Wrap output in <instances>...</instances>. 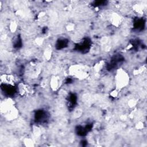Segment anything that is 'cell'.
Masks as SVG:
<instances>
[{
  "label": "cell",
  "instance_id": "obj_1",
  "mask_svg": "<svg viewBox=\"0 0 147 147\" xmlns=\"http://www.w3.org/2000/svg\"><path fill=\"white\" fill-rule=\"evenodd\" d=\"M129 78L123 71L120 70L116 75V86L118 88H121L127 84Z\"/></svg>",
  "mask_w": 147,
  "mask_h": 147
}]
</instances>
